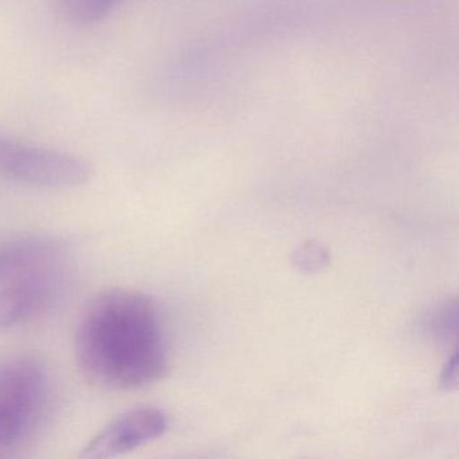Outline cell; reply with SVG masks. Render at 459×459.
Returning <instances> with one entry per match:
<instances>
[{"mask_svg":"<svg viewBox=\"0 0 459 459\" xmlns=\"http://www.w3.org/2000/svg\"><path fill=\"white\" fill-rule=\"evenodd\" d=\"M74 351L82 375L100 388H143L168 372L160 311L136 290L117 287L93 297L80 316Z\"/></svg>","mask_w":459,"mask_h":459,"instance_id":"6da1fadb","label":"cell"},{"mask_svg":"<svg viewBox=\"0 0 459 459\" xmlns=\"http://www.w3.org/2000/svg\"><path fill=\"white\" fill-rule=\"evenodd\" d=\"M49 394L44 364L28 354L0 359V448L30 437L41 420Z\"/></svg>","mask_w":459,"mask_h":459,"instance_id":"7a4b0ae2","label":"cell"},{"mask_svg":"<svg viewBox=\"0 0 459 459\" xmlns=\"http://www.w3.org/2000/svg\"><path fill=\"white\" fill-rule=\"evenodd\" d=\"M93 176L88 160L72 152L0 134V177L30 186L69 189Z\"/></svg>","mask_w":459,"mask_h":459,"instance_id":"3957f363","label":"cell"},{"mask_svg":"<svg viewBox=\"0 0 459 459\" xmlns=\"http://www.w3.org/2000/svg\"><path fill=\"white\" fill-rule=\"evenodd\" d=\"M169 429V418L162 410L141 407L123 413L107 424L82 447L80 458H114L160 439Z\"/></svg>","mask_w":459,"mask_h":459,"instance_id":"277c9868","label":"cell"},{"mask_svg":"<svg viewBox=\"0 0 459 459\" xmlns=\"http://www.w3.org/2000/svg\"><path fill=\"white\" fill-rule=\"evenodd\" d=\"M68 244L53 236H20L0 240V286L57 268Z\"/></svg>","mask_w":459,"mask_h":459,"instance_id":"5b68a950","label":"cell"},{"mask_svg":"<svg viewBox=\"0 0 459 459\" xmlns=\"http://www.w3.org/2000/svg\"><path fill=\"white\" fill-rule=\"evenodd\" d=\"M57 268L0 286V330L23 324L53 302L60 289Z\"/></svg>","mask_w":459,"mask_h":459,"instance_id":"8992f818","label":"cell"},{"mask_svg":"<svg viewBox=\"0 0 459 459\" xmlns=\"http://www.w3.org/2000/svg\"><path fill=\"white\" fill-rule=\"evenodd\" d=\"M128 0H52L58 17L74 26H92L122 9Z\"/></svg>","mask_w":459,"mask_h":459,"instance_id":"52a82bcc","label":"cell"},{"mask_svg":"<svg viewBox=\"0 0 459 459\" xmlns=\"http://www.w3.org/2000/svg\"><path fill=\"white\" fill-rule=\"evenodd\" d=\"M329 252L316 241H307L292 255V264L306 273H318L329 264Z\"/></svg>","mask_w":459,"mask_h":459,"instance_id":"ba28073f","label":"cell"},{"mask_svg":"<svg viewBox=\"0 0 459 459\" xmlns=\"http://www.w3.org/2000/svg\"><path fill=\"white\" fill-rule=\"evenodd\" d=\"M440 385L443 388L454 389L458 385V359H456V351L451 354L448 361L446 362L445 368L442 370V376H440Z\"/></svg>","mask_w":459,"mask_h":459,"instance_id":"9c48e42d","label":"cell"}]
</instances>
